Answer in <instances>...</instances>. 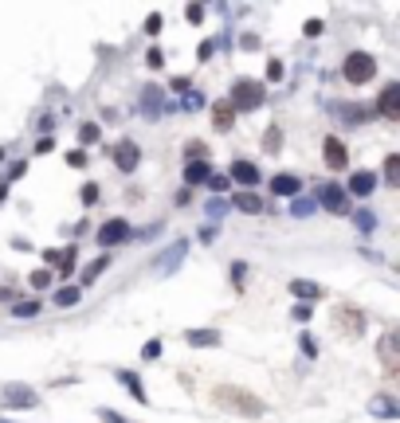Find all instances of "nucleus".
Segmentation results:
<instances>
[{"label": "nucleus", "instance_id": "nucleus-8", "mask_svg": "<svg viewBox=\"0 0 400 423\" xmlns=\"http://www.w3.org/2000/svg\"><path fill=\"white\" fill-rule=\"evenodd\" d=\"M322 153H326V165H330V169H345V165H350V149L341 145L338 138L322 141Z\"/></svg>", "mask_w": 400, "mask_h": 423}, {"label": "nucleus", "instance_id": "nucleus-20", "mask_svg": "<svg viewBox=\"0 0 400 423\" xmlns=\"http://www.w3.org/2000/svg\"><path fill=\"white\" fill-rule=\"evenodd\" d=\"M385 185H400V153H389L385 161Z\"/></svg>", "mask_w": 400, "mask_h": 423}, {"label": "nucleus", "instance_id": "nucleus-37", "mask_svg": "<svg viewBox=\"0 0 400 423\" xmlns=\"http://www.w3.org/2000/svg\"><path fill=\"white\" fill-rule=\"evenodd\" d=\"M189 20H192V24L204 20V8H200V4H189Z\"/></svg>", "mask_w": 400, "mask_h": 423}, {"label": "nucleus", "instance_id": "nucleus-42", "mask_svg": "<svg viewBox=\"0 0 400 423\" xmlns=\"http://www.w3.org/2000/svg\"><path fill=\"white\" fill-rule=\"evenodd\" d=\"M0 157H4V149H0Z\"/></svg>", "mask_w": 400, "mask_h": 423}, {"label": "nucleus", "instance_id": "nucleus-33", "mask_svg": "<svg viewBox=\"0 0 400 423\" xmlns=\"http://www.w3.org/2000/svg\"><path fill=\"white\" fill-rule=\"evenodd\" d=\"M141 357H145V361H153V357H161V345H157V341H150V345H145V349H141Z\"/></svg>", "mask_w": 400, "mask_h": 423}, {"label": "nucleus", "instance_id": "nucleus-36", "mask_svg": "<svg viewBox=\"0 0 400 423\" xmlns=\"http://www.w3.org/2000/svg\"><path fill=\"white\" fill-rule=\"evenodd\" d=\"M145 63H150V67H161V63H165V55H161V51H157V48H153V51H150V55H145Z\"/></svg>", "mask_w": 400, "mask_h": 423}, {"label": "nucleus", "instance_id": "nucleus-30", "mask_svg": "<svg viewBox=\"0 0 400 423\" xmlns=\"http://www.w3.org/2000/svg\"><path fill=\"white\" fill-rule=\"evenodd\" d=\"M373 412H377V415H397V408H392V400H385V396H380V400L373 403Z\"/></svg>", "mask_w": 400, "mask_h": 423}, {"label": "nucleus", "instance_id": "nucleus-10", "mask_svg": "<svg viewBox=\"0 0 400 423\" xmlns=\"http://www.w3.org/2000/svg\"><path fill=\"white\" fill-rule=\"evenodd\" d=\"M231 180H236V185H243V188L259 185V169L251 165V161H236V165H231Z\"/></svg>", "mask_w": 400, "mask_h": 423}, {"label": "nucleus", "instance_id": "nucleus-18", "mask_svg": "<svg viewBox=\"0 0 400 423\" xmlns=\"http://www.w3.org/2000/svg\"><path fill=\"white\" fill-rule=\"evenodd\" d=\"M118 380H122V384H126V388L134 392V400H141V403H145V388H141V380H138V376L122 368V373H118Z\"/></svg>", "mask_w": 400, "mask_h": 423}, {"label": "nucleus", "instance_id": "nucleus-32", "mask_svg": "<svg viewBox=\"0 0 400 423\" xmlns=\"http://www.w3.org/2000/svg\"><path fill=\"white\" fill-rule=\"evenodd\" d=\"M228 185H231L228 177H208V188H212V192H228Z\"/></svg>", "mask_w": 400, "mask_h": 423}, {"label": "nucleus", "instance_id": "nucleus-31", "mask_svg": "<svg viewBox=\"0 0 400 423\" xmlns=\"http://www.w3.org/2000/svg\"><path fill=\"white\" fill-rule=\"evenodd\" d=\"M28 282H31V286H36V290H43V286H48V282H51V275H48V271H36V275H31V278H28Z\"/></svg>", "mask_w": 400, "mask_h": 423}, {"label": "nucleus", "instance_id": "nucleus-25", "mask_svg": "<svg viewBox=\"0 0 400 423\" xmlns=\"http://www.w3.org/2000/svg\"><path fill=\"white\" fill-rule=\"evenodd\" d=\"M279 145H283V129H275V126H271L267 134H263V149H267V153H275Z\"/></svg>", "mask_w": 400, "mask_h": 423}, {"label": "nucleus", "instance_id": "nucleus-34", "mask_svg": "<svg viewBox=\"0 0 400 423\" xmlns=\"http://www.w3.org/2000/svg\"><path fill=\"white\" fill-rule=\"evenodd\" d=\"M145 31H150V36H157V31H161V16H157V12L145 20Z\"/></svg>", "mask_w": 400, "mask_h": 423}, {"label": "nucleus", "instance_id": "nucleus-9", "mask_svg": "<svg viewBox=\"0 0 400 423\" xmlns=\"http://www.w3.org/2000/svg\"><path fill=\"white\" fill-rule=\"evenodd\" d=\"M318 200H322V208H330L334 216H341V212H345V204H350V200H345V192H341L338 185H322L318 188Z\"/></svg>", "mask_w": 400, "mask_h": 423}, {"label": "nucleus", "instance_id": "nucleus-16", "mask_svg": "<svg viewBox=\"0 0 400 423\" xmlns=\"http://www.w3.org/2000/svg\"><path fill=\"white\" fill-rule=\"evenodd\" d=\"M212 122H216V129H231V122H236V110H231L228 102H216V106H212Z\"/></svg>", "mask_w": 400, "mask_h": 423}, {"label": "nucleus", "instance_id": "nucleus-40", "mask_svg": "<svg viewBox=\"0 0 400 423\" xmlns=\"http://www.w3.org/2000/svg\"><path fill=\"white\" fill-rule=\"evenodd\" d=\"M67 165H71V169H83V165H87V157H83V153H71Z\"/></svg>", "mask_w": 400, "mask_h": 423}, {"label": "nucleus", "instance_id": "nucleus-2", "mask_svg": "<svg viewBox=\"0 0 400 423\" xmlns=\"http://www.w3.org/2000/svg\"><path fill=\"white\" fill-rule=\"evenodd\" d=\"M263 99H267L263 83H255V79H236V83H231L228 106L231 110H255V106H263Z\"/></svg>", "mask_w": 400, "mask_h": 423}, {"label": "nucleus", "instance_id": "nucleus-13", "mask_svg": "<svg viewBox=\"0 0 400 423\" xmlns=\"http://www.w3.org/2000/svg\"><path fill=\"white\" fill-rule=\"evenodd\" d=\"M271 188H275L279 196H294V192H299V188H302V180L294 177V173H279V177L271 180Z\"/></svg>", "mask_w": 400, "mask_h": 423}, {"label": "nucleus", "instance_id": "nucleus-4", "mask_svg": "<svg viewBox=\"0 0 400 423\" xmlns=\"http://www.w3.org/2000/svg\"><path fill=\"white\" fill-rule=\"evenodd\" d=\"M36 403H40V396L31 392V388H24V384H8V388H4V408L28 412V408H36Z\"/></svg>", "mask_w": 400, "mask_h": 423}, {"label": "nucleus", "instance_id": "nucleus-22", "mask_svg": "<svg viewBox=\"0 0 400 423\" xmlns=\"http://www.w3.org/2000/svg\"><path fill=\"white\" fill-rule=\"evenodd\" d=\"M106 266H110V259L102 255V259H94V263L87 266V271H83V282H94V278L102 275V271H106Z\"/></svg>", "mask_w": 400, "mask_h": 423}, {"label": "nucleus", "instance_id": "nucleus-21", "mask_svg": "<svg viewBox=\"0 0 400 423\" xmlns=\"http://www.w3.org/2000/svg\"><path fill=\"white\" fill-rule=\"evenodd\" d=\"M314 208H318V204H314L310 196H294V204H290V216H302V220H306V216H314Z\"/></svg>", "mask_w": 400, "mask_h": 423}, {"label": "nucleus", "instance_id": "nucleus-41", "mask_svg": "<svg viewBox=\"0 0 400 423\" xmlns=\"http://www.w3.org/2000/svg\"><path fill=\"white\" fill-rule=\"evenodd\" d=\"M294 317L299 322H310V306H294Z\"/></svg>", "mask_w": 400, "mask_h": 423}, {"label": "nucleus", "instance_id": "nucleus-11", "mask_svg": "<svg viewBox=\"0 0 400 423\" xmlns=\"http://www.w3.org/2000/svg\"><path fill=\"white\" fill-rule=\"evenodd\" d=\"M373 188H377V177H373L369 169H361V173H353V177H350V192H353V196H369Z\"/></svg>", "mask_w": 400, "mask_h": 423}, {"label": "nucleus", "instance_id": "nucleus-38", "mask_svg": "<svg viewBox=\"0 0 400 423\" xmlns=\"http://www.w3.org/2000/svg\"><path fill=\"white\" fill-rule=\"evenodd\" d=\"M83 200H87V204H94V200H99V188L87 185V188H83Z\"/></svg>", "mask_w": 400, "mask_h": 423}, {"label": "nucleus", "instance_id": "nucleus-28", "mask_svg": "<svg viewBox=\"0 0 400 423\" xmlns=\"http://www.w3.org/2000/svg\"><path fill=\"white\" fill-rule=\"evenodd\" d=\"M290 290H294L299 298H318V294H322V290H318L314 282H290Z\"/></svg>", "mask_w": 400, "mask_h": 423}, {"label": "nucleus", "instance_id": "nucleus-5", "mask_svg": "<svg viewBox=\"0 0 400 423\" xmlns=\"http://www.w3.org/2000/svg\"><path fill=\"white\" fill-rule=\"evenodd\" d=\"M114 165H118L122 173H134V169L141 165V149H138V141H118V145H114Z\"/></svg>", "mask_w": 400, "mask_h": 423}, {"label": "nucleus", "instance_id": "nucleus-23", "mask_svg": "<svg viewBox=\"0 0 400 423\" xmlns=\"http://www.w3.org/2000/svg\"><path fill=\"white\" fill-rule=\"evenodd\" d=\"M392 341H397V337H385V341H380V353H385V368H389V373H397V353H392Z\"/></svg>", "mask_w": 400, "mask_h": 423}, {"label": "nucleus", "instance_id": "nucleus-35", "mask_svg": "<svg viewBox=\"0 0 400 423\" xmlns=\"http://www.w3.org/2000/svg\"><path fill=\"white\" fill-rule=\"evenodd\" d=\"M243 275H248V266H243V263L231 266V278H236V286H243Z\"/></svg>", "mask_w": 400, "mask_h": 423}, {"label": "nucleus", "instance_id": "nucleus-7", "mask_svg": "<svg viewBox=\"0 0 400 423\" xmlns=\"http://www.w3.org/2000/svg\"><path fill=\"white\" fill-rule=\"evenodd\" d=\"M126 239H130V224H126V220H110V224H102V231H99V243L102 247L126 243Z\"/></svg>", "mask_w": 400, "mask_h": 423}, {"label": "nucleus", "instance_id": "nucleus-1", "mask_svg": "<svg viewBox=\"0 0 400 423\" xmlns=\"http://www.w3.org/2000/svg\"><path fill=\"white\" fill-rule=\"evenodd\" d=\"M212 400L224 403V408H231V412H243V415H263V412H267L259 396L240 392V388H216V392H212Z\"/></svg>", "mask_w": 400, "mask_h": 423}, {"label": "nucleus", "instance_id": "nucleus-39", "mask_svg": "<svg viewBox=\"0 0 400 423\" xmlns=\"http://www.w3.org/2000/svg\"><path fill=\"white\" fill-rule=\"evenodd\" d=\"M267 75H271V79H283V63L271 59V63H267Z\"/></svg>", "mask_w": 400, "mask_h": 423}, {"label": "nucleus", "instance_id": "nucleus-27", "mask_svg": "<svg viewBox=\"0 0 400 423\" xmlns=\"http://www.w3.org/2000/svg\"><path fill=\"white\" fill-rule=\"evenodd\" d=\"M79 141H83V145H94V141H99V126H94V122L79 126Z\"/></svg>", "mask_w": 400, "mask_h": 423}, {"label": "nucleus", "instance_id": "nucleus-12", "mask_svg": "<svg viewBox=\"0 0 400 423\" xmlns=\"http://www.w3.org/2000/svg\"><path fill=\"white\" fill-rule=\"evenodd\" d=\"M185 247H189V243H185V239H180V243H173L169 251H165V255H161V259H157V263H153V266H157L161 275H169L173 266H177L180 259H185Z\"/></svg>", "mask_w": 400, "mask_h": 423}, {"label": "nucleus", "instance_id": "nucleus-14", "mask_svg": "<svg viewBox=\"0 0 400 423\" xmlns=\"http://www.w3.org/2000/svg\"><path fill=\"white\" fill-rule=\"evenodd\" d=\"M185 341L197 345V349H208V345H220V334H216V329H189Z\"/></svg>", "mask_w": 400, "mask_h": 423}, {"label": "nucleus", "instance_id": "nucleus-17", "mask_svg": "<svg viewBox=\"0 0 400 423\" xmlns=\"http://www.w3.org/2000/svg\"><path fill=\"white\" fill-rule=\"evenodd\" d=\"M345 325V329H350V334H357L361 329V317H357V310H353V306H341L338 314H334V325Z\"/></svg>", "mask_w": 400, "mask_h": 423}, {"label": "nucleus", "instance_id": "nucleus-29", "mask_svg": "<svg viewBox=\"0 0 400 423\" xmlns=\"http://www.w3.org/2000/svg\"><path fill=\"white\" fill-rule=\"evenodd\" d=\"M353 216H357V227H361V231H373V227H377V220H373L369 208H365V212H353Z\"/></svg>", "mask_w": 400, "mask_h": 423}, {"label": "nucleus", "instance_id": "nucleus-6", "mask_svg": "<svg viewBox=\"0 0 400 423\" xmlns=\"http://www.w3.org/2000/svg\"><path fill=\"white\" fill-rule=\"evenodd\" d=\"M377 110H380V118H389V122L400 118V83H389V87L380 90Z\"/></svg>", "mask_w": 400, "mask_h": 423}, {"label": "nucleus", "instance_id": "nucleus-24", "mask_svg": "<svg viewBox=\"0 0 400 423\" xmlns=\"http://www.w3.org/2000/svg\"><path fill=\"white\" fill-rule=\"evenodd\" d=\"M12 314H16V317H36V314H40V302H31V298H28V302H16V306H12Z\"/></svg>", "mask_w": 400, "mask_h": 423}, {"label": "nucleus", "instance_id": "nucleus-15", "mask_svg": "<svg viewBox=\"0 0 400 423\" xmlns=\"http://www.w3.org/2000/svg\"><path fill=\"white\" fill-rule=\"evenodd\" d=\"M208 177H212L208 161H189V165H185V180H189V185H204Z\"/></svg>", "mask_w": 400, "mask_h": 423}, {"label": "nucleus", "instance_id": "nucleus-26", "mask_svg": "<svg viewBox=\"0 0 400 423\" xmlns=\"http://www.w3.org/2000/svg\"><path fill=\"white\" fill-rule=\"evenodd\" d=\"M55 302H59V306H75V302H79V290H75V286H63V290H55Z\"/></svg>", "mask_w": 400, "mask_h": 423}, {"label": "nucleus", "instance_id": "nucleus-3", "mask_svg": "<svg viewBox=\"0 0 400 423\" xmlns=\"http://www.w3.org/2000/svg\"><path fill=\"white\" fill-rule=\"evenodd\" d=\"M341 75H345V83L361 87V83H369L373 75H377V63H373L369 51H353V55H345V63H341Z\"/></svg>", "mask_w": 400, "mask_h": 423}, {"label": "nucleus", "instance_id": "nucleus-19", "mask_svg": "<svg viewBox=\"0 0 400 423\" xmlns=\"http://www.w3.org/2000/svg\"><path fill=\"white\" fill-rule=\"evenodd\" d=\"M236 208H240V212H263V200L255 196V192H240V196H236Z\"/></svg>", "mask_w": 400, "mask_h": 423}]
</instances>
